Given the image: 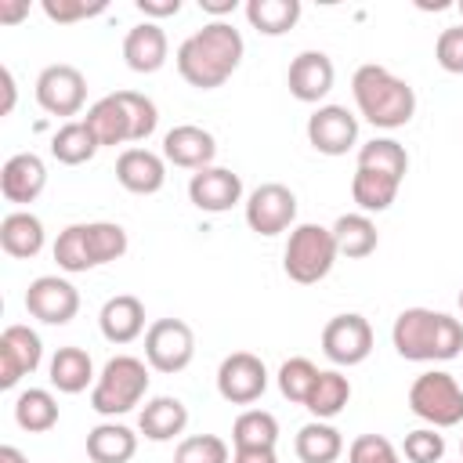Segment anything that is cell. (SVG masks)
Returning <instances> with one entry per match:
<instances>
[{"mask_svg":"<svg viewBox=\"0 0 463 463\" xmlns=\"http://www.w3.org/2000/svg\"><path fill=\"white\" fill-rule=\"evenodd\" d=\"M228 441L217 434H192L174 449V463H228Z\"/></svg>","mask_w":463,"mask_h":463,"instance_id":"obj_38","label":"cell"},{"mask_svg":"<svg viewBox=\"0 0 463 463\" xmlns=\"http://www.w3.org/2000/svg\"><path fill=\"white\" fill-rule=\"evenodd\" d=\"M456 300H459V311H463V289H459V297H456Z\"/></svg>","mask_w":463,"mask_h":463,"instance_id":"obj_49","label":"cell"},{"mask_svg":"<svg viewBox=\"0 0 463 463\" xmlns=\"http://www.w3.org/2000/svg\"><path fill=\"white\" fill-rule=\"evenodd\" d=\"M402 456H405L409 463H441V456H445V438L438 434V427H416V430L405 434Z\"/></svg>","mask_w":463,"mask_h":463,"instance_id":"obj_39","label":"cell"},{"mask_svg":"<svg viewBox=\"0 0 463 463\" xmlns=\"http://www.w3.org/2000/svg\"><path fill=\"white\" fill-rule=\"evenodd\" d=\"M459 459H463V438H459Z\"/></svg>","mask_w":463,"mask_h":463,"instance_id":"obj_51","label":"cell"},{"mask_svg":"<svg viewBox=\"0 0 463 463\" xmlns=\"http://www.w3.org/2000/svg\"><path fill=\"white\" fill-rule=\"evenodd\" d=\"M391 344L405 362H452L463 351V322L434 307H405L391 326Z\"/></svg>","mask_w":463,"mask_h":463,"instance_id":"obj_2","label":"cell"},{"mask_svg":"<svg viewBox=\"0 0 463 463\" xmlns=\"http://www.w3.org/2000/svg\"><path fill=\"white\" fill-rule=\"evenodd\" d=\"M456 11H459V14H463V0H459V4H456Z\"/></svg>","mask_w":463,"mask_h":463,"instance_id":"obj_50","label":"cell"},{"mask_svg":"<svg viewBox=\"0 0 463 463\" xmlns=\"http://www.w3.org/2000/svg\"><path fill=\"white\" fill-rule=\"evenodd\" d=\"M116 181L134 195H156L166 184V159L152 148H123L116 159Z\"/></svg>","mask_w":463,"mask_h":463,"instance_id":"obj_20","label":"cell"},{"mask_svg":"<svg viewBox=\"0 0 463 463\" xmlns=\"http://www.w3.org/2000/svg\"><path fill=\"white\" fill-rule=\"evenodd\" d=\"M148 394V362L134 358V354H116L105 362V369L98 373L94 387H90V409L98 416H123L130 409H137Z\"/></svg>","mask_w":463,"mask_h":463,"instance_id":"obj_6","label":"cell"},{"mask_svg":"<svg viewBox=\"0 0 463 463\" xmlns=\"http://www.w3.org/2000/svg\"><path fill=\"white\" fill-rule=\"evenodd\" d=\"M336 257L340 253H336V242H333V228L307 221V224H297L289 232L286 250H282V271L297 286H315L333 271Z\"/></svg>","mask_w":463,"mask_h":463,"instance_id":"obj_7","label":"cell"},{"mask_svg":"<svg viewBox=\"0 0 463 463\" xmlns=\"http://www.w3.org/2000/svg\"><path fill=\"white\" fill-rule=\"evenodd\" d=\"M246 54L242 33L232 22H206L203 29H195L174 54L177 72L188 87L195 90H217L221 83L232 80V72L239 69Z\"/></svg>","mask_w":463,"mask_h":463,"instance_id":"obj_1","label":"cell"},{"mask_svg":"<svg viewBox=\"0 0 463 463\" xmlns=\"http://www.w3.org/2000/svg\"><path fill=\"white\" fill-rule=\"evenodd\" d=\"M0 83H4V105H0V116H11L14 98H18V87H14V72H11L7 65L0 69Z\"/></svg>","mask_w":463,"mask_h":463,"instance_id":"obj_46","label":"cell"},{"mask_svg":"<svg viewBox=\"0 0 463 463\" xmlns=\"http://www.w3.org/2000/svg\"><path fill=\"white\" fill-rule=\"evenodd\" d=\"M246 224H250V232H257L264 239L282 235L286 228L293 232L297 228V195H293V188H286L279 181L257 184L246 195Z\"/></svg>","mask_w":463,"mask_h":463,"instance_id":"obj_10","label":"cell"},{"mask_svg":"<svg viewBox=\"0 0 463 463\" xmlns=\"http://www.w3.org/2000/svg\"><path fill=\"white\" fill-rule=\"evenodd\" d=\"M98 137L90 134V127L83 119H69L54 130L51 137V156L61 163V166H80V163H90L94 152H98Z\"/></svg>","mask_w":463,"mask_h":463,"instance_id":"obj_32","label":"cell"},{"mask_svg":"<svg viewBox=\"0 0 463 463\" xmlns=\"http://www.w3.org/2000/svg\"><path fill=\"white\" fill-rule=\"evenodd\" d=\"M0 463H29L14 445H0Z\"/></svg>","mask_w":463,"mask_h":463,"instance_id":"obj_48","label":"cell"},{"mask_svg":"<svg viewBox=\"0 0 463 463\" xmlns=\"http://www.w3.org/2000/svg\"><path fill=\"white\" fill-rule=\"evenodd\" d=\"M199 7H203L206 14H213V22H224V14H232L239 4H235V0H199Z\"/></svg>","mask_w":463,"mask_h":463,"instance_id":"obj_47","label":"cell"},{"mask_svg":"<svg viewBox=\"0 0 463 463\" xmlns=\"http://www.w3.org/2000/svg\"><path fill=\"white\" fill-rule=\"evenodd\" d=\"M83 123L90 127L101 148H116L127 141H148L159 127V109L152 98L137 90H116V94L98 98L87 109Z\"/></svg>","mask_w":463,"mask_h":463,"instance_id":"obj_4","label":"cell"},{"mask_svg":"<svg viewBox=\"0 0 463 463\" xmlns=\"http://www.w3.org/2000/svg\"><path fill=\"white\" fill-rule=\"evenodd\" d=\"M351 94H354L358 116L365 123H373L376 130H398L416 112V90L409 87V80L394 76L391 69H383L376 61L354 69Z\"/></svg>","mask_w":463,"mask_h":463,"instance_id":"obj_3","label":"cell"},{"mask_svg":"<svg viewBox=\"0 0 463 463\" xmlns=\"http://www.w3.org/2000/svg\"><path fill=\"white\" fill-rule=\"evenodd\" d=\"M47 188V163L36 152H18L0 166V192L7 203H36Z\"/></svg>","mask_w":463,"mask_h":463,"instance_id":"obj_21","label":"cell"},{"mask_svg":"<svg viewBox=\"0 0 463 463\" xmlns=\"http://www.w3.org/2000/svg\"><path fill=\"white\" fill-rule=\"evenodd\" d=\"M188 199L203 213H228L242 203V177L228 166H206L188 177Z\"/></svg>","mask_w":463,"mask_h":463,"instance_id":"obj_17","label":"cell"},{"mask_svg":"<svg viewBox=\"0 0 463 463\" xmlns=\"http://www.w3.org/2000/svg\"><path fill=\"white\" fill-rule=\"evenodd\" d=\"M36 101L43 112L51 116H76L87 101V80L76 65H47L40 76H36Z\"/></svg>","mask_w":463,"mask_h":463,"instance_id":"obj_14","label":"cell"},{"mask_svg":"<svg viewBox=\"0 0 463 463\" xmlns=\"http://www.w3.org/2000/svg\"><path fill=\"white\" fill-rule=\"evenodd\" d=\"M459 463H463V459H459Z\"/></svg>","mask_w":463,"mask_h":463,"instance_id":"obj_52","label":"cell"},{"mask_svg":"<svg viewBox=\"0 0 463 463\" xmlns=\"http://www.w3.org/2000/svg\"><path fill=\"white\" fill-rule=\"evenodd\" d=\"M232 463H279L275 449H235Z\"/></svg>","mask_w":463,"mask_h":463,"instance_id":"obj_44","label":"cell"},{"mask_svg":"<svg viewBox=\"0 0 463 463\" xmlns=\"http://www.w3.org/2000/svg\"><path fill=\"white\" fill-rule=\"evenodd\" d=\"M25 311L43 326H65L80 311V289L61 275H40L25 289Z\"/></svg>","mask_w":463,"mask_h":463,"instance_id":"obj_12","label":"cell"},{"mask_svg":"<svg viewBox=\"0 0 463 463\" xmlns=\"http://www.w3.org/2000/svg\"><path fill=\"white\" fill-rule=\"evenodd\" d=\"M293 449L300 463H336L344 452V434L329 420H311L297 430Z\"/></svg>","mask_w":463,"mask_h":463,"instance_id":"obj_29","label":"cell"},{"mask_svg":"<svg viewBox=\"0 0 463 463\" xmlns=\"http://www.w3.org/2000/svg\"><path fill=\"white\" fill-rule=\"evenodd\" d=\"M166 58H170V40L159 22H137L134 29H127V36H123L127 69L148 76V72H159L166 65Z\"/></svg>","mask_w":463,"mask_h":463,"instance_id":"obj_22","label":"cell"},{"mask_svg":"<svg viewBox=\"0 0 463 463\" xmlns=\"http://www.w3.org/2000/svg\"><path fill=\"white\" fill-rule=\"evenodd\" d=\"M268 391V365L250 351H232L217 365V394L232 405H253Z\"/></svg>","mask_w":463,"mask_h":463,"instance_id":"obj_13","label":"cell"},{"mask_svg":"<svg viewBox=\"0 0 463 463\" xmlns=\"http://www.w3.org/2000/svg\"><path fill=\"white\" fill-rule=\"evenodd\" d=\"M29 14V0H0V22L4 25H14Z\"/></svg>","mask_w":463,"mask_h":463,"instance_id":"obj_45","label":"cell"},{"mask_svg":"<svg viewBox=\"0 0 463 463\" xmlns=\"http://www.w3.org/2000/svg\"><path fill=\"white\" fill-rule=\"evenodd\" d=\"M47 242V232H43V221L29 210H11L4 221H0V246L7 257L14 260H33Z\"/></svg>","mask_w":463,"mask_h":463,"instance_id":"obj_25","label":"cell"},{"mask_svg":"<svg viewBox=\"0 0 463 463\" xmlns=\"http://www.w3.org/2000/svg\"><path fill=\"white\" fill-rule=\"evenodd\" d=\"M347 463H402V452L383 434H358L347 445Z\"/></svg>","mask_w":463,"mask_h":463,"instance_id":"obj_40","label":"cell"},{"mask_svg":"<svg viewBox=\"0 0 463 463\" xmlns=\"http://www.w3.org/2000/svg\"><path fill=\"white\" fill-rule=\"evenodd\" d=\"M40 362H43V340L36 329L14 322L0 333V387L4 391L18 387V380L36 373Z\"/></svg>","mask_w":463,"mask_h":463,"instance_id":"obj_16","label":"cell"},{"mask_svg":"<svg viewBox=\"0 0 463 463\" xmlns=\"http://www.w3.org/2000/svg\"><path fill=\"white\" fill-rule=\"evenodd\" d=\"M398 188H402V181H394L387 174H376V170H365V166H354L351 199H354L358 213H383V210H391V203L398 199Z\"/></svg>","mask_w":463,"mask_h":463,"instance_id":"obj_30","label":"cell"},{"mask_svg":"<svg viewBox=\"0 0 463 463\" xmlns=\"http://www.w3.org/2000/svg\"><path fill=\"white\" fill-rule=\"evenodd\" d=\"M318 373H322V369H318L311 358H304V354L286 358V362L279 365V376H275L282 398L293 402V405H304L307 394H311V387H315V380H318Z\"/></svg>","mask_w":463,"mask_h":463,"instance_id":"obj_37","label":"cell"},{"mask_svg":"<svg viewBox=\"0 0 463 463\" xmlns=\"http://www.w3.org/2000/svg\"><path fill=\"white\" fill-rule=\"evenodd\" d=\"M358 166L376 170V174H387L394 181H405V174H409V152L394 137H373V141H365L358 148Z\"/></svg>","mask_w":463,"mask_h":463,"instance_id":"obj_35","label":"cell"},{"mask_svg":"<svg viewBox=\"0 0 463 463\" xmlns=\"http://www.w3.org/2000/svg\"><path fill=\"white\" fill-rule=\"evenodd\" d=\"M195 358V333L184 318H156L145 329V362L156 373H181Z\"/></svg>","mask_w":463,"mask_h":463,"instance_id":"obj_9","label":"cell"},{"mask_svg":"<svg viewBox=\"0 0 463 463\" xmlns=\"http://www.w3.org/2000/svg\"><path fill=\"white\" fill-rule=\"evenodd\" d=\"M98 329L109 344H134L141 333H145V304L134 297V293H119V297H109L98 311Z\"/></svg>","mask_w":463,"mask_h":463,"instance_id":"obj_23","label":"cell"},{"mask_svg":"<svg viewBox=\"0 0 463 463\" xmlns=\"http://www.w3.org/2000/svg\"><path fill=\"white\" fill-rule=\"evenodd\" d=\"M137 11L145 14V22H159V18H174L181 11V0H137Z\"/></svg>","mask_w":463,"mask_h":463,"instance_id":"obj_43","label":"cell"},{"mask_svg":"<svg viewBox=\"0 0 463 463\" xmlns=\"http://www.w3.org/2000/svg\"><path fill=\"white\" fill-rule=\"evenodd\" d=\"M14 423L29 434H47L58 423V398L47 387H29L14 398Z\"/></svg>","mask_w":463,"mask_h":463,"instance_id":"obj_33","label":"cell"},{"mask_svg":"<svg viewBox=\"0 0 463 463\" xmlns=\"http://www.w3.org/2000/svg\"><path fill=\"white\" fill-rule=\"evenodd\" d=\"M307 141L322 156H347L358 145V116L347 105H318L307 116Z\"/></svg>","mask_w":463,"mask_h":463,"instance_id":"obj_15","label":"cell"},{"mask_svg":"<svg viewBox=\"0 0 463 463\" xmlns=\"http://www.w3.org/2000/svg\"><path fill=\"white\" fill-rule=\"evenodd\" d=\"M322 354L340 369L362 365L373 354V326H369V318L358 315V311L333 315L326 322V329H322Z\"/></svg>","mask_w":463,"mask_h":463,"instance_id":"obj_11","label":"cell"},{"mask_svg":"<svg viewBox=\"0 0 463 463\" xmlns=\"http://www.w3.org/2000/svg\"><path fill=\"white\" fill-rule=\"evenodd\" d=\"M409 409L427 427H459L463 423V387L445 369H427L409 387Z\"/></svg>","mask_w":463,"mask_h":463,"instance_id":"obj_8","label":"cell"},{"mask_svg":"<svg viewBox=\"0 0 463 463\" xmlns=\"http://www.w3.org/2000/svg\"><path fill=\"white\" fill-rule=\"evenodd\" d=\"M336 83V69H333V58L326 51H300L293 61H289V72H286V87L297 101L304 105H318Z\"/></svg>","mask_w":463,"mask_h":463,"instance_id":"obj_18","label":"cell"},{"mask_svg":"<svg viewBox=\"0 0 463 463\" xmlns=\"http://www.w3.org/2000/svg\"><path fill=\"white\" fill-rule=\"evenodd\" d=\"M163 159L181 170H206L217 159V137L195 123H177L163 134Z\"/></svg>","mask_w":463,"mask_h":463,"instance_id":"obj_19","label":"cell"},{"mask_svg":"<svg viewBox=\"0 0 463 463\" xmlns=\"http://www.w3.org/2000/svg\"><path fill=\"white\" fill-rule=\"evenodd\" d=\"M434 58L445 72L452 76H463V25H449L438 33L434 40Z\"/></svg>","mask_w":463,"mask_h":463,"instance_id":"obj_42","label":"cell"},{"mask_svg":"<svg viewBox=\"0 0 463 463\" xmlns=\"http://www.w3.org/2000/svg\"><path fill=\"white\" fill-rule=\"evenodd\" d=\"M246 22L260 36H282L300 22V0H250Z\"/></svg>","mask_w":463,"mask_h":463,"instance_id":"obj_34","label":"cell"},{"mask_svg":"<svg viewBox=\"0 0 463 463\" xmlns=\"http://www.w3.org/2000/svg\"><path fill=\"white\" fill-rule=\"evenodd\" d=\"M47 380H51V387H58L61 394H80V391L94 387L98 373H94V362H90V354H87L83 347L65 344V347L54 351V358H51V365H47Z\"/></svg>","mask_w":463,"mask_h":463,"instance_id":"obj_26","label":"cell"},{"mask_svg":"<svg viewBox=\"0 0 463 463\" xmlns=\"http://www.w3.org/2000/svg\"><path fill=\"white\" fill-rule=\"evenodd\" d=\"M279 441V420L268 409H246L232 423V445L235 449H275Z\"/></svg>","mask_w":463,"mask_h":463,"instance_id":"obj_36","label":"cell"},{"mask_svg":"<svg viewBox=\"0 0 463 463\" xmlns=\"http://www.w3.org/2000/svg\"><path fill=\"white\" fill-rule=\"evenodd\" d=\"M333 242H336L340 257L362 260V257H369L380 246V232H376L369 213H340L333 221Z\"/></svg>","mask_w":463,"mask_h":463,"instance_id":"obj_28","label":"cell"},{"mask_svg":"<svg viewBox=\"0 0 463 463\" xmlns=\"http://www.w3.org/2000/svg\"><path fill=\"white\" fill-rule=\"evenodd\" d=\"M184 427H188V405L174 394L148 398L141 416H137V430L148 441H174L177 434H184Z\"/></svg>","mask_w":463,"mask_h":463,"instance_id":"obj_24","label":"cell"},{"mask_svg":"<svg viewBox=\"0 0 463 463\" xmlns=\"http://www.w3.org/2000/svg\"><path fill=\"white\" fill-rule=\"evenodd\" d=\"M347 402H351V380L340 369H322L315 387H311V394H307V402H304V409L315 420H333V416H340L347 409Z\"/></svg>","mask_w":463,"mask_h":463,"instance_id":"obj_31","label":"cell"},{"mask_svg":"<svg viewBox=\"0 0 463 463\" xmlns=\"http://www.w3.org/2000/svg\"><path fill=\"white\" fill-rule=\"evenodd\" d=\"M40 11L51 22H58V25H72V22H83V18L101 14L105 11V0H90V4L87 0H43Z\"/></svg>","mask_w":463,"mask_h":463,"instance_id":"obj_41","label":"cell"},{"mask_svg":"<svg viewBox=\"0 0 463 463\" xmlns=\"http://www.w3.org/2000/svg\"><path fill=\"white\" fill-rule=\"evenodd\" d=\"M127 232L116 221H90V224H69L61 228L54 242V260L65 275H83L90 268L112 264L127 253Z\"/></svg>","mask_w":463,"mask_h":463,"instance_id":"obj_5","label":"cell"},{"mask_svg":"<svg viewBox=\"0 0 463 463\" xmlns=\"http://www.w3.org/2000/svg\"><path fill=\"white\" fill-rule=\"evenodd\" d=\"M137 452V434L127 423L105 420L87 430V456L90 463H130Z\"/></svg>","mask_w":463,"mask_h":463,"instance_id":"obj_27","label":"cell"}]
</instances>
